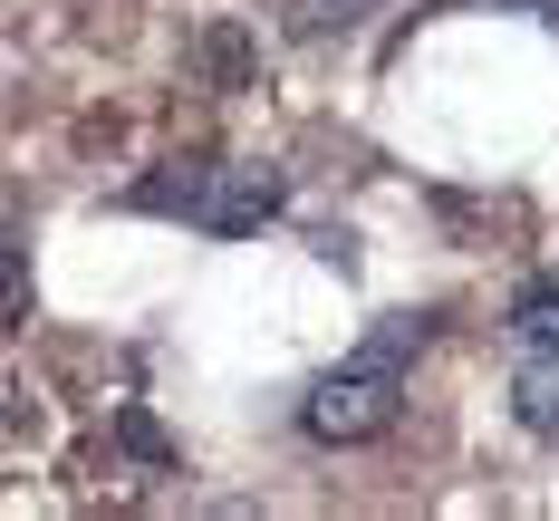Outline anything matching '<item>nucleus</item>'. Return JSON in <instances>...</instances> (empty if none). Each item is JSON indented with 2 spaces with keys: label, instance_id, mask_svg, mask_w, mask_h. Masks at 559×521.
<instances>
[{
  "label": "nucleus",
  "instance_id": "9",
  "mask_svg": "<svg viewBox=\"0 0 559 521\" xmlns=\"http://www.w3.org/2000/svg\"><path fill=\"white\" fill-rule=\"evenodd\" d=\"M463 10H521V20H540V29H559V0H463Z\"/></svg>",
  "mask_w": 559,
  "mask_h": 521
},
{
  "label": "nucleus",
  "instance_id": "3",
  "mask_svg": "<svg viewBox=\"0 0 559 521\" xmlns=\"http://www.w3.org/2000/svg\"><path fill=\"white\" fill-rule=\"evenodd\" d=\"M377 10H386V0H280V29L319 49V39H357Z\"/></svg>",
  "mask_w": 559,
  "mask_h": 521
},
{
  "label": "nucleus",
  "instance_id": "1",
  "mask_svg": "<svg viewBox=\"0 0 559 521\" xmlns=\"http://www.w3.org/2000/svg\"><path fill=\"white\" fill-rule=\"evenodd\" d=\"M425 339H435V309H386V319L299 396V435H309V445H377L395 415H405V367L425 357Z\"/></svg>",
  "mask_w": 559,
  "mask_h": 521
},
{
  "label": "nucleus",
  "instance_id": "8",
  "mask_svg": "<svg viewBox=\"0 0 559 521\" xmlns=\"http://www.w3.org/2000/svg\"><path fill=\"white\" fill-rule=\"evenodd\" d=\"M20 319H29V241L10 232V329H20Z\"/></svg>",
  "mask_w": 559,
  "mask_h": 521
},
{
  "label": "nucleus",
  "instance_id": "2",
  "mask_svg": "<svg viewBox=\"0 0 559 521\" xmlns=\"http://www.w3.org/2000/svg\"><path fill=\"white\" fill-rule=\"evenodd\" d=\"M116 203H126V213H174V223L213 232V241H251V232L289 203V174H280L271 155H174V165H155L145 183H126Z\"/></svg>",
  "mask_w": 559,
  "mask_h": 521
},
{
  "label": "nucleus",
  "instance_id": "7",
  "mask_svg": "<svg viewBox=\"0 0 559 521\" xmlns=\"http://www.w3.org/2000/svg\"><path fill=\"white\" fill-rule=\"evenodd\" d=\"M116 435H126V454H145L155 473H174V445H165V425H155L145 405H126V415H116Z\"/></svg>",
  "mask_w": 559,
  "mask_h": 521
},
{
  "label": "nucleus",
  "instance_id": "6",
  "mask_svg": "<svg viewBox=\"0 0 559 521\" xmlns=\"http://www.w3.org/2000/svg\"><path fill=\"white\" fill-rule=\"evenodd\" d=\"M193 58H203L213 87H251V29H241V20H213V29L193 39Z\"/></svg>",
  "mask_w": 559,
  "mask_h": 521
},
{
  "label": "nucleus",
  "instance_id": "4",
  "mask_svg": "<svg viewBox=\"0 0 559 521\" xmlns=\"http://www.w3.org/2000/svg\"><path fill=\"white\" fill-rule=\"evenodd\" d=\"M511 425H521V435H540V445H559V357L531 347V367L511 377Z\"/></svg>",
  "mask_w": 559,
  "mask_h": 521
},
{
  "label": "nucleus",
  "instance_id": "5",
  "mask_svg": "<svg viewBox=\"0 0 559 521\" xmlns=\"http://www.w3.org/2000/svg\"><path fill=\"white\" fill-rule=\"evenodd\" d=\"M511 339L559 357V271H531V281L511 289Z\"/></svg>",
  "mask_w": 559,
  "mask_h": 521
}]
</instances>
